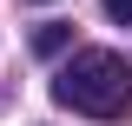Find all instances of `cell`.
Wrapping results in <instances>:
<instances>
[{
  "instance_id": "obj_1",
  "label": "cell",
  "mask_w": 132,
  "mask_h": 126,
  "mask_svg": "<svg viewBox=\"0 0 132 126\" xmlns=\"http://www.w3.org/2000/svg\"><path fill=\"white\" fill-rule=\"evenodd\" d=\"M53 100L86 120H126L132 113V66L112 47H86L53 73Z\"/></svg>"
},
{
  "instance_id": "obj_2",
  "label": "cell",
  "mask_w": 132,
  "mask_h": 126,
  "mask_svg": "<svg viewBox=\"0 0 132 126\" xmlns=\"http://www.w3.org/2000/svg\"><path fill=\"white\" fill-rule=\"evenodd\" d=\"M66 40H73V27H60V20H46V27L33 33V53H40V60H53V53H60Z\"/></svg>"
},
{
  "instance_id": "obj_3",
  "label": "cell",
  "mask_w": 132,
  "mask_h": 126,
  "mask_svg": "<svg viewBox=\"0 0 132 126\" xmlns=\"http://www.w3.org/2000/svg\"><path fill=\"white\" fill-rule=\"evenodd\" d=\"M106 13H112L119 27H132V0H106Z\"/></svg>"
}]
</instances>
